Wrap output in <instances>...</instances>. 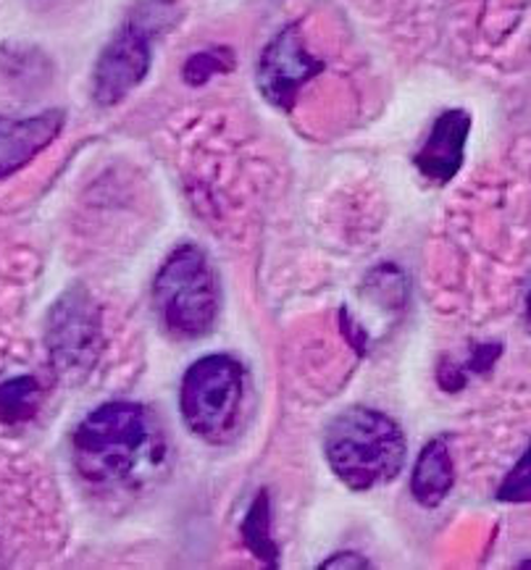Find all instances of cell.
Masks as SVG:
<instances>
[{"instance_id":"cell-1","label":"cell","mask_w":531,"mask_h":570,"mask_svg":"<svg viewBox=\"0 0 531 570\" xmlns=\"http://www.w3.org/2000/svg\"><path fill=\"white\" fill-rule=\"evenodd\" d=\"M164 434L140 402L111 400L87 413L71 434V463L87 484H135L164 460Z\"/></svg>"},{"instance_id":"cell-2","label":"cell","mask_w":531,"mask_h":570,"mask_svg":"<svg viewBox=\"0 0 531 570\" xmlns=\"http://www.w3.org/2000/svg\"><path fill=\"white\" fill-rule=\"evenodd\" d=\"M405 455L409 442L400 423L374 407H347L326 426V463L353 492L392 484L403 473Z\"/></svg>"},{"instance_id":"cell-3","label":"cell","mask_w":531,"mask_h":570,"mask_svg":"<svg viewBox=\"0 0 531 570\" xmlns=\"http://www.w3.org/2000/svg\"><path fill=\"white\" fill-rule=\"evenodd\" d=\"M250 376L232 355H203L185 371L179 411L185 426L208 444H229L245 426Z\"/></svg>"},{"instance_id":"cell-4","label":"cell","mask_w":531,"mask_h":570,"mask_svg":"<svg viewBox=\"0 0 531 570\" xmlns=\"http://www.w3.org/2000/svg\"><path fill=\"white\" fill-rule=\"evenodd\" d=\"M161 324L177 340H200L214 332L222 311V284L203 247L187 243L166 255L153 279Z\"/></svg>"},{"instance_id":"cell-5","label":"cell","mask_w":531,"mask_h":570,"mask_svg":"<svg viewBox=\"0 0 531 570\" xmlns=\"http://www.w3.org/2000/svg\"><path fill=\"white\" fill-rule=\"evenodd\" d=\"M46 347L61 376L82 379L104 353V313L85 287H71L56 299L46 321Z\"/></svg>"},{"instance_id":"cell-6","label":"cell","mask_w":531,"mask_h":570,"mask_svg":"<svg viewBox=\"0 0 531 570\" xmlns=\"http://www.w3.org/2000/svg\"><path fill=\"white\" fill-rule=\"evenodd\" d=\"M153 35L129 17L100 50L92 69V100L100 108L119 106L145 82L153 66Z\"/></svg>"},{"instance_id":"cell-7","label":"cell","mask_w":531,"mask_h":570,"mask_svg":"<svg viewBox=\"0 0 531 570\" xmlns=\"http://www.w3.org/2000/svg\"><path fill=\"white\" fill-rule=\"evenodd\" d=\"M322 71L324 61H318L305 46L301 24H287L260 53L256 85L268 104L289 111L303 87Z\"/></svg>"},{"instance_id":"cell-8","label":"cell","mask_w":531,"mask_h":570,"mask_svg":"<svg viewBox=\"0 0 531 570\" xmlns=\"http://www.w3.org/2000/svg\"><path fill=\"white\" fill-rule=\"evenodd\" d=\"M471 124H474V119L463 108H450V111L436 116L424 145L413 158L421 177L432 181V185H448L450 179H455L465 158Z\"/></svg>"},{"instance_id":"cell-9","label":"cell","mask_w":531,"mask_h":570,"mask_svg":"<svg viewBox=\"0 0 531 570\" xmlns=\"http://www.w3.org/2000/svg\"><path fill=\"white\" fill-rule=\"evenodd\" d=\"M67 114L50 108L35 116H0V179L24 169L61 135Z\"/></svg>"},{"instance_id":"cell-10","label":"cell","mask_w":531,"mask_h":570,"mask_svg":"<svg viewBox=\"0 0 531 570\" xmlns=\"http://www.w3.org/2000/svg\"><path fill=\"white\" fill-rule=\"evenodd\" d=\"M455 463L445 436H434L419 452L411 471V494L421 508H440L453 492Z\"/></svg>"},{"instance_id":"cell-11","label":"cell","mask_w":531,"mask_h":570,"mask_svg":"<svg viewBox=\"0 0 531 570\" xmlns=\"http://www.w3.org/2000/svg\"><path fill=\"white\" fill-rule=\"evenodd\" d=\"M239 533H243V542L253 552V558L264 562L266 568L279 566V547L272 537V502L266 492H258L253 505L247 508Z\"/></svg>"},{"instance_id":"cell-12","label":"cell","mask_w":531,"mask_h":570,"mask_svg":"<svg viewBox=\"0 0 531 570\" xmlns=\"http://www.w3.org/2000/svg\"><path fill=\"white\" fill-rule=\"evenodd\" d=\"M42 386L35 376H13L0 384V423H24L38 413Z\"/></svg>"},{"instance_id":"cell-13","label":"cell","mask_w":531,"mask_h":570,"mask_svg":"<svg viewBox=\"0 0 531 570\" xmlns=\"http://www.w3.org/2000/svg\"><path fill=\"white\" fill-rule=\"evenodd\" d=\"M232 69H235V53L229 48H206L187 58L181 77L190 87H203L214 77L229 75Z\"/></svg>"},{"instance_id":"cell-14","label":"cell","mask_w":531,"mask_h":570,"mask_svg":"<svg viewBox=\"0 0 531 570\" xmlns=\"http://www.w3.org/2000/svg\"><path fill=\"white\" fill-rule=\"evenodd\" d=\"M531 473H529V452H523L513 471L508 473L503 487L498 489V500L503 502H529Z\"/></svg>"},{"instance_id":"cell-15","label":"cell","mask_w":531,"mask_h":570,"mask_svg":"<svg viewBox=\"0 0 531 570\" xmlns=\"http://www.w3.org/2000/svg\"><path fill=\"white\" fill-rule=\"evenodd\" d=\"M465 379H469L465 368H463V365H455V363H442L440 371H436V382H440V386L445 392L463 390Z\"/></svg>"},{"instance_id":"cell-16","label":"cell","mask_w":531,"mask_h":570,"mask_svg":"<svg viewBox=\"0 0 531 570\" xmlns=\"http://www.w3.org/2000/svg\"><path fill=\"white\" fill-rule=\"evenodd\" d=\"M500 353H503V350H500V345H479L474 350V355H471V361L463 365L465 374H469V371H490L492 365H494V361H498V357H500Z\"/></svg>"},{"instance_id":"cell-17","label":"cell","mask_w":531,"mask_h":570,"mask_svg":"<svg viewBox=\"0 0 531 570\" xmlns=\"http://www.w3.org/2000/svg\"><path fill=\"white\" fill-rule=\"evenodd\" d=\"M368 566L371 562L358 552H337V554H332L330 560H324L318 568L334 570V568H368Z\"/></svg>"}]
</instances>
